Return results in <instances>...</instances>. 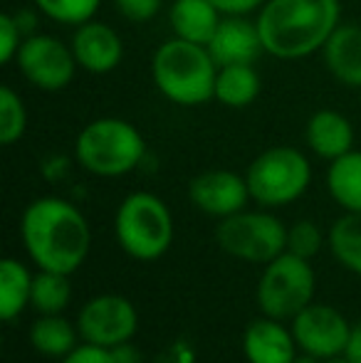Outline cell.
I'll use <instances>...</instances> for the list:
<instances>
[{
    "instance_id": "obj_1",
    "label": "cell",
    "mask_w": 361,
    "mask_h": 363,
    "mask_svg": "<svg viewBox=\"0 0 361 363\" xmlns=\"http://www.w3.org/2000/svg\"><path fill=\"white\" fill-rule=\"evenodd\" d=\"M20 238L38 269L72 277L91 250V228L74 203L60 196L35 198L20 218Z\"/></svg>"
},
{
    "instance_id": "obj_6",
    "label": "cell",
    "mask_w": 361,
    "mask_h": 363,
    "mask_svg": "<svg viewBox=\"0 0 361 363\" xmlns=\"http://www.w3.org/2000/svg\"><path fill=\"white\" fill-rule=\"evenodd\" d=\"M250 198L260 208H284L307 193L312 163L294 146H272L252 158L245 171Z\"/></svg>"
},
{
    "instance_id": "obj_10",
    "label": "cell",
    "mask_w": 361,
    "mask_h": 363,
    "mask_svg": "<svg viewBox=\"0 0 361 363\" xmlns=\"http://www.w3.org/2000/svg\"><path fill=\"white\" fill-rule=\"evenodd\" d=\"M77 329L87 344L114 349L136 336L139 309L121 294H96L79 306Z\"/></svg>"
},
{
    "instance_id": "obj_23",
    "label": "cell",
    "mask_w": 361,
    "mask_h": 363,
    "mask_svg": "<svg viewBox=\"0 0 361 363\" xmlns=\"http://www.w3.org/2000/svg\"><path fill=\"white\" fill-rule=\"evenodd\" d=\"M327 250L347 272L361 277V213H344L327 230Z\"/></svg>"
},
{
    "instance_id": "obj_5",
    "label": "cell",
    "mask_w": 361,
    "mask_h": 363,
    "mask_svg": "<svg viewBox=\"0 0 361 363\" xmlns=\"http://www.w3.org/2000/svg\"><path fill=\"white\" fill-rule=\"evenodd\" d=\"M174 216L159 196L129 193L114 216V238L124 255L136 262H156L174 245Z\"/></svg>"
},
{
    "instance_id": "obj_15",
    "label": "cell",
    "mask_w": 361,
    "mask_h": 363,
    "mask_svg": "<svg viewBox=\"0 0 361 363\" xmlns=\"http://www.w3.org/2000/svg\"><path fill=\"white\" fill-rule=\"evenodd\" d=\"M243 354L248 363H294L299 346L294 341L292 326H284V321L262 314L243 331Z\"/></svg>"
},
{
    "instance_id": "obj_30",
    "label": "cell",
    "mask_w": 361,
    "mask_h": 363,
    "mask_svg": "<svg viewBox=\"0 0 361 363\" xmlns=\"http://www.w3.org/2000/svg\"><path fill=\"white\" fill-rule=\"evenodd\" d=\"M60 363H114V359H111V351L104 349V346H94L82 341L77 349L70 351Z\"/></svg>"
},
{
    "instance_id": "obj_25",
    "label": "cell",
    "mask_w": 361,
    "mask_h": 363,
    "mask_svg": "<svg viewBox=\"0 0 361 363\" xmlns=\"http://www.w3.org/2000/svg\"><path fill=\"white\" fill-rule=\"evenodd\" d=\"M28 131V109L13 86H0V144L13 146Z\"/></svg>"
},
{
    "instance_id": "obj_33",
    "label": "cell",
    "mask_w": 361,
    "mask_h": 363,
    "mask_svg": "<svg viewBox=\"0 0 361 363\" xmlns=\"http://www.w3.org/2000/svg\"><path fill=\"white\" fill-rule=\"evenodd\" d=\"M109 351H111V359H114V363H141V351L136 349L131 341L114 346V349H109Z\"/></svg>"
},
{
    "instance_id": "obj_27",
    "label": "cell",
    "mask_w": 361,
    "mask_h": 363,
    "mask_svg": "<svg viewBox=\"0 0 361 363\" xmlns=\"http://www.w3.org/2000/svg\"><path fill=\"white\" fill-rule=\"evenodd\" d=\"M324 245H327V233L314 220H297L287 225V252L312 259L322 252Z\"/></svg>"
},
{
    "instance_id": "obj_13",
    "label": "cell",
    "mask_w": 361,
    "mask_h": 363,
    "mask_svg": "<svg viewBox=\"0 0 361 363\" xmlns=\"http://www.w3.org/2000/svg\"><path fill=\"white\" fill-rule=\"evenodd\" d=\"M72 52L79 69L89 74H109L121 65L124 57V43L121 35L101 20H89L79 25L72 35Z\"/></svg>"
},
{
    "instance_id": "obj_26",
    "label": "cell",
    "mask_w": 361,
    "mask_h": 363,
    "mask_svg": "<svg viewBox=\"0 0 361 363\" xmlns=\"http://www.w3.org/2000/svg\"><path fill=\"white\" fill-rule=\"evenodd\" d=\"M33 3L45 18L67 25V28H79L94 20L101 0H33Z\"/></svg>"
},
{
    "instance_id": "obj_16",
    "label": "cell",
    "mask_w": 361,
    "mask_h": 363,
    "mask_svg": "<svg viewBox=\"0 0 361 363\" xmlns=\"http://www.w3.org/2000/svg\"><path fill=\"white\" fill-rule=\"evenodd\" d=\"M304 141L314 156L334 161L354 148V126L342 111L319 109L304 126Z\"/></svg>"
},
{
    "instance_id": "obj_11",
    "label": "cell",
    "mask_w": 361,
    "mask_h": 363,
    "mask_svg": "<svg viewBox=\"0 0 361 363\" xmlns=\"http://www.w3.org/2000/svg\"><path fill=\"white\" fill-rule=\"evenodd\" d=\"M289 326H292L299 351L319 361L342 356L349 334H352V324L347 321V316L337 306L324 304V301H312L309 306H304L289 321Z\"/></svg>"
},
{
    "instance_id": "obj_36",
    "label": "cell",
    "mask_w": 361,
    "mask_h": 363,
    "mask_svg": "<svg viewBox=\"0 0 361 363\" xmlns=\"http://www.w3.org/2000/svg\"><path fill=\"white\" fill-rule=\"evenodd\" d=\"M322 363H352V361H349L347 356L342 354V356H334V359H324Z\"/></svg>"
},
{
    "instance_id": "obj_12",
    "label": "cell",
    "mask_w": 361,
    "mask_h": 363,
    "mask_svg": "<svg viewBox=\"0 0 361 363\" xmlns=\"http://www.w3.org/2000/svg\"><path fill=\"white\" fill-rule=\"evenodd\" d=\"M188 201L203 216L223 220L245 211L252 198L245 176L228 171V168H213V171H203L191 178Z\"/></svg>"
},
{
    "instance_id": "obj_28",
    "label": "cell",
    "mask_w": 361,
    "mask_h": 363,
    "mask_svg": "<svg viewBox=\"0 0 361 363\" xmlns=\"http://www.w3.org/2000/svg\"><path fill=\"white\" fill-rule=\"evenodd\" d=\"M28 35L23 33L18 18L10 13L0 15V65H10L15 62L20 52V45Z\"/></svg>"
},
{
    "instance_id": "obj_31",
    "label": "cell",
    "mask_w": 361,
    "mask_h": 363,
    "mask_svg": "<svg viewBox=\"0 0 361 363\" xmlns=\"http://www.w3.org/2000/svg\"><path fill=\"white\" fill-rule=\"evenodd\" d=\"M156 363H196V351H193V346L188 341L179 339L161 351Z\"/></svg>"
},
{
    "instance_id": "obj_14",
    "label": "cell",
    "mask_w": 361,
    "mask_h": 363,
    "mask_svg": "<svg viewBox=\"0 0 361 363\" xmlns=\"http://www.w3.org/2000/svg\"><path fill=\"white\" fill-rule=\"evenodd\" d=\"M218 67L228 65H255L265 52L257 23L248 20V15H223L216 35L206 45Z\"/></svg>"
},
{
    "instance_id": "obj_9",
    "label": "cell",
    "mask_w": 361,
    "mask_h": 363,
    "mask_svg": "<svg viewBox=\"0 0 361 363\" xmlns=\"http://www.w3.org/2000/svg\"><path fill=\"white\" fill-rule=\"evenodd\" d=\"M20 74L43 91H62L72 84L77 74L72 45H65L60 38L48 33H33L23 40L15 57Z\"/></svg>"
},
{
    "instance_id": "obj_18",
    "label": "cell",
    "mask_w": 361,
    "mask_h": 363,
    "mask_svg": "<svg viewBox=\"0 0 361 363\" xmlns=\"http://www.w3.org/2000/svg\"><path fill=\"white\" fill-rule=\"evenodd\" d=\"M324 65L342 84L361 89V28L339 25L322 48Z\"/></svg>"
},
{
    "instance_id": "obj_19",
    "label": "cell",
    "mask_w": 361,
    "mask_h": 363,
    "mask_svg": "<svg viewBox=\"0 0 361 363\" xmlns=\"http://www.w3.org/2000/svg\"><path fill=\"white\" fill-rule=\"evenodd\" d=\"M28 341L40 356L62 361L82 344V336L77 321L72 324L65 314H38V319L30 324Z\"/></svg>"
},
{
    "instance_id": "obj_22",
    "label": "cell",
    "mask_w": 361,
    "mask_h": 363,
    "mask_svg": "<svg viewBox=\"0 0 361 363\" xmlns=\"http://www.w3.org/2000/svg\"><path fill=\"white\" fill-rule=\"evenodd\" d=\"M260 74L255 65H228L218 67L216 77V96L228 109H245L260 96Z\"/></svg>"
},
{
    "instance_id": "obj_21",
    "label": "cell",
    "mask_w": 361,
    "mask_h": 363,
    "mask_svg": "<svg viewBox=\"0 0 361 363\" xmlns=\"http://www.w3.org/2000/svg\"><path fill=\"white\" fill-rule=\"evenodd\" d=\"M33 277L28 264L15 257H5L0 262V319L15 321L20 319L25 309L30 306L33 294Z\"/></svg>"
},
{
    "instance_id": "obj_7",
    "label": "cell",
    "mask_w": 361,
    "mask_h": 363,
    "mask_svg": "<svg viewBox=\"0 0 361 363\" xmlns=\"http://www.w3.org/2000/svg\"><path fill=\"white\" fill-rule=\"evenodd\" d=\"M317 272L312 259L282 252L272 262L262 264L255 287V301L260 314L279 321H292L304 306L314 301Z\"/></svg>"
},
{
    "instance_id": "obj_4",
    "label": "cell",
    "mask_w": 361,
    "mask_h": 363,
    "mask_svg": "<svg viewBox=\"0 0 361 363\" xmlns=\"http://www.w3.org/2000/svg\"><path fill=\"white\" fill-rule=\"evenodd\" d=\"M146 156V141L131 121L101 116L74 139V161L91 176L119 178L136 171Z\"/></svg>"
},
{
    "instance_id": "obj_29",
    "label": "cell",
    "mask_w": 361,
    "mask_h": 363,
    "mask_svg": "<svg viewBox=\"0 0 361 363\" xmlns=\"http://www.w3.org/2000/svg\"><path fill=\"white\" fill-rule=\"evenodd\" d=\"M164 0H114V8L129 23H149L159 15Z\"/></svg>"
},
{
    "instance_id": "obj_20",
    "label": "cell",
    "mask_w": 361,
    "mask_h": 363,
    "mask_svg": "<svg viewBox=\"0 0 361 363\" xmlns=\"http://www.w3.org/2000/svg\"><path fill=\"white\" fill-rule=\"evenodd\" d=\"M327 193L344 213H361V151H349L329 161Z\"/></svg>"
},
{
    "instance_id": "obj_3",
    "label": "cell",
    "mask_w": 361,
    "mask_h": 363,
    "mask_svg": "<svg viewBox=\"0 0 361 363\" xmlns=\"http://www.w3.org/2000/svg\"><path fill=\"white\" fill-rule=\"evenodd\" d=\"M218 65L206 45L171 38L151 57V79L156 89L179 106H201L216 96Z\"/></svg>"
},
{
    "instance_id": "obj_32",
    "label": "cell",
    "mask_w": 361,
    "mask_h": 363,
    "mask_svg": "<svg viewBox=\"0 0 361 363\" xmlns=\"http://www.w3.org/2000/svg\"><path fill=\"white\" fill-rule=\"evenodd\" d=\"M223 15H250L252 10H260L265 0H211Z\"/></svg>"
},
{
    "instance_id": "obj_24",
    "label": "cell",
    "mask_w": 361,
    "mask_h": 363,
    "mask_svg": "<svg viewBox=\"0 0 361 363\" xmlns=\"http://www.w3.org/2000/svg\"><path fill=\"white\" fill-rule=\"evenodd\" d=\"M72 301V284L70 274L50 272L40 269L33 277V294H30V306L38 314H65V309Z\"/></svg>"
},
{
    "instance_id": "obj_34",
    "label": "cell",
    "mask_w": 361,
    "mask_h": 363,
    "mask_svg": "<svg viewBox=\"0 0 361 363\" xmlns=\"http://www.w3.org/2000/svg\"><path fill=\"white\" fill-rule=\"evenodd\" d=\"M344 356L352 363H361V321L359 324H352V334H349Z\"/></svg>"
},
{
    "instance_id": "obj_35",
    "label": "cell",
    "mask_w": 361,
    "mask_h": 363,
    "mask_svg": "<svg viewBox=\"0 0 361 363\" xmlns=\"http://www.w3.org/2000/svg\"><path fill=\"white\" fill-rule=\"evenodd\" d=\"M294 363H322V361L314 359V356H309V354H304V351H299L297 359H294Z\"/></svg>"
},
{
    "instance_id": "obj_8",
    "label": "cell",
    "mask_w": 361,
    "mask_h": 363,
    "mask_svg": "<svg viewBox=\"0 0 361 363\" xmlns=\"http://www.w3.org/2000/svg\"><path fill=\"white\" fill-rule=\"evenodd\" d=\"M216 242L228 257L248 264H267L287 252V225L267 208L240 211L218 220Z\"/></svg>"
},
{
    "instance_id": "obj_17",
    "label": "cell",
    "mask_w": 361,
    "mask_h": 363,
    "mask_svg": "<svg viewBox=\"0 0 361 363\" xmlns=\"http://www.w3.org/2000/svg\"><path fill=\"white\" fill-rule=\"evenodd\" d=\"M223 13L211 0H174L169 8V25L176 38L196 45H208L216 35Z\"/></svg>"
},
{
    "instance_id": "obj_2",
    "label": "cell",
    "mask_w": 361,
    "mask_h": 363,
    "mask_svg": "<svg viewBox=\"0 0 361 363\" xmlns=\"http://www.w3.org/2000/svg\"><path fill=\"white\" fill-rule=\"evenodd\" d=\"M339 0H265L257 10L265 52L277 60H302L327 45L339 28Z\"/></svg>"
}]
</instances>
